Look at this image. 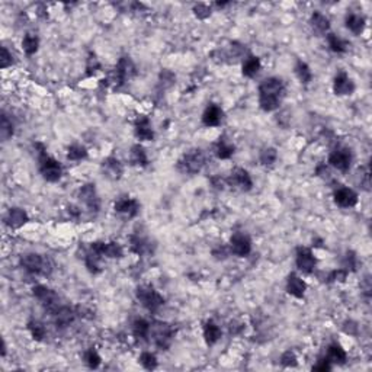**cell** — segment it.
I'll return each instance as SVG.
<instances>
[{
    "label": "cell",
    "instance_id": "cell-3",
    "mask_svg": "<svg viewBox=\"0 0 372 372\" xmlns=\"http://www.w3.org/2000/svg\"><path fill=\"white\" fill-rule=\"evenodd\" d=\"M22 268L28 270L29 273H43L50 275L52 270V263L48 258H44L38 253H26L21 258Z\"/></svg>",
    "mask_w": 372,
    "mask_h": 372
},
{
    "label": "cell",
    "instance_id": "cell-2",
    "mask_svg": "<svg viewBox=\"0 0 372 372\" xmlns=\"http://www.w3.org/2000/svg\"><path fill=\"white\" fill-rule=\"evenodd\" d=\"M205 165V154L201 148H193L185 153L178 162V170L182 173L195 174L201 172V169Z\"/></svg>",
    "mask_w": 372,
    "mask_h": 372
},
{
    "label": "cell",
    "instance_id": "cell-37",
    "mask_svg": "<svg viewBox=\"0 0 372 372\" xmlns=\"http://www.w3.org/2000/svg\"><path fill=\"white\" fill-rule=\"evenodd\" d=\"M87 157V150L80 144H73L70 146L67 150V159L73 160V162H79V160H83Z\"/></svg>",
    "mask_w": 372,
    "mask_h": 372
},
{
    "label": "cell",
    "instance_id": "cell-11",
    "mask_svg": "<svg viewBox=\"0 0 372 372\" xmlns=\"http://www.w3.org/2000/svg\"><path fill=\"white\" fill-rule=\"evenodd\" d=\"M227 183L240 190H250L251 186H253V181H251L249 172L244 170V169H240V167L234 169L230 174V178L227 179Z\"/></svg>",
    "mask_w": 372,
    "mask_h": 372
},
{
    "label": "cell",
    "instance_id": "cell-50",
    "mask_svg": "<svg viewBox=\"0 0 372 372\" xmlns=\"http://www.w3.org/2000/svg\"><path fill=\"white\" fill-rule=\"evenodd\" d=\"M356 329H358V326H355V323H352V321H346L343 326V330L347 335H356Z\"/></svg>",
    "mask_w": 372,
    "mask_h": 372
},
{
    "label": "cell",
    "instance_id": "cell-10",
    "mask_svg": "<svg viewBox=\"0 0 372 372\" xmlns=\"http://www.w3.org/2000/svg\"><path fill=\"white\" fill-rule=\"evenodd\" d=\"M230 251H233L234 254L244 258L251 251V242L247 234L236 233L230 239Z\"/></svg>",
    "mask_w": 372,
    "mask_h": 372
},
{
    "label": "cell",
    "instance_id": "cell-48",
    "mask_svg": "<svg viewBox=\"0 0 372 372\" xmlns=\"http://www.w3.org/2000/svg\"><path fill=\"white\" fill-rule=\"evenodd\" d=\"M99 69H101V64H99V61H97V58L95 57V54H90V57H89V60H87V70H89V74L95 73V71H97Z\"/></svg>",
    "mask_w": 372,
    "mask_h": 372
},
{
    "label": "cell",
    "instance_id": "cell-47",
    "mask_svg": "<svg viewBox=\"0 0 372 372\" xmlns=\"http://www.w3.org/2000/svg\"><path fill=\"white\" fill-rule=\"evenodd\" d=\"M331 369V362H330L327 358H323L320 359L317 364L312 366V371H320V372H326Z\"/></svg>",
    "mask_w": 372,
    "mask_h": 372
},
{
    "label": "cell",
    "instance_id": "cell-49",
    "mask_svg": "<svg viewBox=\"0 0 372 372\" xmlns=\"http://www.w3.org/2000/svg\"><path fill=\"white\" fill-rule=\"evenodd\" d=\"M212 254L216 256V259H225L228 256V249L225 246H218L217 249L212 250Z\"/></svg>",
    "mask_w": 372,
    "mask_h": 372
},
{
    "label": "cell",
    "instance_id": "cell-45",
    "mask_svg": "<svg viewBox=\"0 0 372 372\" xmlns=\"http://www.w3.org/2000/svg\"><path fill=\"white\" fill-rule=\"evenodd\" d=\"M347 277L346 269H336L330 273L327 277V282H333V281H339V282H343Z\"/></svg>",
    "mask_w": 372,
    "mask_h": 372
},
{
    "label": "cell",
    "instance_id": "cell-52",
    "mask_svg": "<svg viewBox=\"0 0 372 372\" xmlns=\"http://www.w3.org/2000/svg\"><path fill=\"white\" fill-rule=\"evenodd\" d=\"M212 183H214V186H216V188H218V189L221 188V189H223L224 181H223L221 178H214V179H212Z\"/></svg>",
    "mask_w": 372,
    "mask_h": 372
},
{
    "label": "cell",
    "instance_id": "cell-16",
    "mask_svg": "<svg viewBox=\"0 0 372 372\" xmlns=\"http://www.w3.org/2000/svg\"><path fill=\"white\" fill-rule=\"evenodd\" d=\"M115 211L121 212L127 217H135L140 212V204L137 199L130 198V197H121L115 202Z\"/></svg>",
    "mask_w": 372,
    "mask_h": 372
},
{
    "label": "cell",
    "instance_id": "cell-13",
    "mask_svg": "<svg viewBox=\"0 0 372 372\" xmlns=\"http://www.w3.org/2000/svg\"><path fill=\"white\" fill-rule=\"evenodd\" d=\"M135 74V66L131 61L130 57H122L118 61V66L115 69V79L118 80V85H124Z\"/></svg>",
    "mask_w": 372,
    "mask_h": 372
},
{
    "label": "cell",
    "instance_id": "cell-24",
    "mask_svg": "<svg viewBox=\"0 0 372 372\" xmlns=\"http://www.w3.org/2000/svg\"><path fill=\"white\" fill-rule=\"evenodd\" d=\"M260 67H262V63H260L259 57H254V55H249L244 63H243V76L246 77H254L258 73H259Z\"/></svg>",
    "mask_w": 372,
    "mask_h": 372
},
{
    "label": "cell",
    "instance_id": "cell-35",
    "mask_svg": "<svg viewBox=\"0 0 372 372\" xmlns=\"http://www.w3.org/2000/svg\"><path fill=\"white\" fill-rule=\"evenodd\" d=\"M13 124L12 121L8 118V115L3 112L2 113V122H0V135H2V140L6 141L9 140L12 135H13Z\"/></svg>",
    "mask_w": 372,
    "mask_h": 372
},
{
    "label": "cell",
    "instance_id": "cell-36",
    "mask_svg": "<svg viewBox=\"0 0 372 372\" xmlns=\"http://www.w3.org/2000/svg\"><path fill=\"white\" fill-rule=\"evenodd\" d=\"M122 254H124V250H122V246L120 243H115V242L105 243L104 256L116 259V258H122Z\"/></svg>",
    "mask_w": 372,
    "mask_h": 372
},
{
    "label": "cell",
    "instance_id": "cell-33",
    "mask_svg": "<svg viewBox=\"0 0 372 372\" xmlns=\"http://www.w3.org/2000/svg\"><path fill=\"white\" fill-rule=\"evenodd\" d=\"M327 43H329L330 50L333 52H345L347 50V43L343 41L342 38H339L336 34H329L327 35Z\"/></svg>",
    "mask_w": 372,
    "mask_h": 372
},
{
    "label": "cell",
    "instance_id": "cell-20",
    "mask_svg": "<svg viewBox=\"0 0 372 372\" xmlns=\"http://www.w3.org/2000/svg\"><path fill=\"white\" fill-rule=\"evenodd\" d=\"M28 221V214L22 208H10L5 216V224L10 228H21Z\"/></svg>",
    "mask_w": 372,
    "mask_h": 372
},
{
    "label": "cell",
    "instance_id": "cell-9",
    "mask_svg": "<svg viewBox=\"0 0 372 372\" xmlns=\"http://www.w3.org/2000/svg\"><path fill=\"white\" fill-rule=\"evenodd\" d=\"M79 198L85 204L89 211L97 212L101 208V199L97 197V192L93 183H87L85 186H82V189L79 190Z\"/></svg>",
    "mask_w": 372,
    "mask_h": 372
},
{
    "label": "cell",
    "instance_id": "cell-46",
    "mask_svg": "<svg viewBox=\"0 0 372 372\" xmlns=\"http://www.w3.org/2000/svg\"><path fill=\"white\" fill-rule=\"evenodd\" d=\"M356 265H358L356 254L354 251H347L346 256H345V268L350 269V270H355Z\"/></svg>",
    "mask_w": 372,
    "mask_h": 372
},
{
    "label": "cell",
    "instance_id": "cell-12",
    "mask_svg": "<svg viewBox=\"0 0 372 372\" xmlns=\"http://www.w3.org/2000/svg\"><path fill=\"white\" fill-rule=\"evenodd\" d=\"M295 263L298 269L304 272V273H311L314 268H316V258L312 254V251L307 247H298L297 249V259Z\"/></svg>",
    "mask_w": 372,
    "mask_h": 372
},
{
    "label": "cell",
    "instance_id": "cell-34",
    "mask_svg": "<svg viewBox=\"0 0 372 372\" xmlns=\"http://www.w3.org/2000/svg\"><path fill=\"white\" fill-rule=\"evenodd\" d=\"M28 329L31 331V336L35 339V340H43L45 338V335H47V329H45V326H44L41 321H36V320H32L28 323Z\"/></svg>",
    "mask_w": 372,
    "mask_h": 372
},
{
    "label": "cell",
    "instance_id": "cell-27",
    "mask_svg": "<svg viewBox=\"0 0 372 372\" xmlns=\"http://www.w3.org/2000/svg\"><path fill=\"white\" fill-rule=\"evenodd\" d=\"M204 338L208 345H216L217 342L221 339V329L217 326L214 321H207L204 326Z\"/></svg>",
    "mask_w": 372,
    "mask_h": 372
},
{
    "label": "cell",
    "instance_id": "cell-8",
    "mask_svg": "<svg viewBox=\"0 0 372 372\" xmlns=\"http://www.w3.org/2000/svg\"><path fill=\"white\" fill-rule=\"evenodd\" d=\"M329 163L340 172H347L352 165V153L349 148L339 147L333 150L329 156Z\"/></svg>",
    "mask_w": 372,
    "mask_h": 372
},
{
    "label": "cell",
    "instance_id": "cell-39",
    "mask_svg": "<svg viewBox=\"0 0 372 372\" xmlns=\"http://www.w3.org/2000/svg\"><path fill=\"white\" fill-rule=\"evenodd\" d=\"M140 364L148 371H153L157 368V358L151 352H143L140 356Z\"/></svg>",
    "mask_w": 372,
    "mask_h": 372
},
{
    "label": "cell",
    "instance_id": "cell-21",
    "mask_svg": "<svg viewBox=\"0 0 372 372\" xmlns=\"http://www.w3.org/2000/svg\"><path fill=\"white\" fill-rule=\"evenodd\" d=\"M307 289V284L304 282L300 277H297L295 273H291L286 279V291L288 294H291L295 298H303Z\"/></svg>",
    "mask_w": 372,
    "mask_h": 372
},
{
    "label": "cell",
    "instance_id": "cell-29",
    "mask_svg": "<svg viewBox=\"0 0 372 372\" xmlns=\"http://www.w3.org/2000/svg\"><path fill=\"white\" fill-rule=\"evenodd\" d=\"M295 74L298 76V79L301 80V83H304V85H308L312 80V73L310 67H308V64L301 60L298 61L297 66H295Z\"/></svg>",
    "mask_w": 372,
    "mask_h": 372
},
{
    "label": "cell",
    "instance_id": "cell-5",
    "mask_svg": "<svg viewBox=\"0 0 372 372\" xmlns=\"http://www.w3.org/2000/svg\"><path fill=\"white\" fill-rule=\"evenodd\" d=\"M40 172L43 174V178L48 182H57L60 181L61 174H63V169L61 165L52 157L45 154L44 147L40 151Z\"/></svg>",
    "mask_w": 372,
    "mask_h": 372
},
{
    "label": "cell",
    "instance_id": "cell-22",
    "mask_svg": "<svg viewBox=\"0 0 372 372\" xmlns=\"http://www.w3.org/2000/svg\"><path fill=\"white\" fill-rule=\"evenodd\" d=\"M51 314L54 316V321H55L57 327H67L76 319V312L73 311L70 307H58Z\"/></svg>",
    "mask_w": 372,
    "mask_h": 372
},
{
    "label": "cell",
    "instance_id": "cell-51",
    "mask_svg": "<svg viewBox=\"0 0 372 372\" xmlns=\"http://www.w3.org/2000/svg\"><path fill=\"white\" fill-rule=\"evenodd\" d=\"M364 288H365V294L369 297V295H371V281H369V277L365 278Z\"/></svg>",
    "mask_w": 372,
    "mask_h": 372
},
{
    "label": "cell",
    "instance_id": "cell-4",
    "mask_svg": "<svg viewBox=\"0 0 372 372\" xmlns=\"http://www.w3.org/2000/svg\"><path fill=\"white\" fill-rule=\"evenodd\" d=\"M174 333H176V330L170 324L157 321V323H153V326L150 324V333H148V336L151 335L153 342L156 343V346L166 350L167 347L170 346V343H172V340L174 338Z\"/></svg>",
    "mask_w": 372,
    "mask_h": 372
},
{
    "label": "cell",
    "instance_id": "cell-19",
    "mask_svg": "<svg viewBox=\"0 0 372 372\" xmlns=\"http://www.w3.org/2000/svg\"><path fill=\"white\" fill-rule=\"evenodd\" d=\"M223 120V109L216 104H209L202 115V122L205 127H218Z\"/></svg>",
    "mask_w": 372,
    "mask_h": 372
},
{
    "label": "cell",
    "instance_id": "cell-15",
    "mask_svg": "<svg viewBox=\"0 0 372 372\" xmlns=\"http://www.w3.org/2000/svg\"><path fill=\"white\" fill-rule=\"evenodd\" d=\"M335 202L342 208H352L358 204V193L350 188H339L335 190Z\"/></svg>",
    "mask_w": 372,
    "mask_h": 372
},
{
    "label": "cell",
    "instance_id": "cell-6",
    "mask_svg": "<svg viewBox=\"0 0 372 372\" xmlns=\"http://www.w3.org/2000/svg\"><path fill=\"white\" fill-rule=\"evenodd\" d=\"M135 295L141 305L151 312H156L165 304V298L151 286H139Z\"/></svg>",
    "mask_w": 372,
    "mask_h": 372
},
{
    "label": "cell",
    "instance_id": "cell-44",
    "mask_svg": "<svg viewBox=\"0 0 372 372\" xmlns=\"http://www.w3.org/2000/svg\"><path fill=\"white\" fill-rule=\"evenodd\" d=\"M193 12H195V15H197L199 19H207V17H209V15H211V8H209L208 5L199 3V5H197V6L193 8Z\"/></svg>",
    "mask_w": 372,
    "mask_h": 372
},
{
    "label": "cell",
    "instance_id": "cell-17",
    "mask_svg": "<svg viewBox=\"0 0 372 372\" xmlns=\"http://www.w3.org/2000/svg\"><path fill=\"white\" fill-rule=\"evenodd\" d=\"M102 173L106 176L108 179L112 181H118L121 179L122 173H124V167H122L121 162L115 157H108L106 160L102 162Z\"/></svg>",
    "mask_w": 372,
    "mask_h": 372
},
{
    "label": "cell",
    "instance_id": "cell-23",
    "mask_svg": "<svg viewBox=\"0 0 372 372\" xmlns=\"http://www.w3.org/2000/svg\"><path fill=\"white\" fill-rule=\"evenodd\" d=\"M310 25H311L312 31L317 34H324L329 31L330 21L329 17L324 16L321 12H314L310 17Z\"/></svg>",
    "mask_w": 372,
    "mask_h": 372
},
{
    "label": "cell",
    "instance_id": "cell-31",
    "mask_svg": "<svg viewBox=\"0 0 372 372\" xmlns=\"http://www.w3.org/2000/svg\"><path fill=\"white\" fill-rule=\"evenodd\" d=\"M38 45H40V40H38L36 35L26 34L22 40V48L28 55H32L38 51Z\"/></svg>",
    "mask_w": 372,
    "mask_h": 372
},
{
    "label": "cell",
    "instance_id": "cell-28",
    "mask_svg": "<svg viewBox=\"0 0 372 372\" xmlns=\"http://www.w3.org/2000/svg\"><path fill=\"white\" fill-rule=\"evenodd\" d=\"M131 162L137 166H147L148 159L143 146L135 144V146L131 147Z\"/></svg>",
    "mask_w": 372,
    "mask_h": 372
},
{
    "label": "cell",
    "instance_id": "cell-38",
    "mask_svg": "<svg viewBox=\"0 0 372 372\" xmlns=\"http://www.w3.org/2000/svg\"><path fill=\"white\" fill-rule=\"evenodd\" d=\"M83 359H85V362H86V365L90 369H96L101 365V361H102L99 354L96 352V349H93V347L87 349L86 352H85V355H83Z\"/></svg>",
    "mask_w": 372,
    "mask_h": 372
},
{
    "label": "cell",
    "instance_id": "cell-30",
    "mask_svg": "<svg viewBox=\"0 0 372 372\" xmlns=\"http://www.w3.org/2000/svg\"><path fill=\"white\" fill-rule=\"evenodd\" d=\"M217 156L223 160H227L234 154V146L231 143H228L225 139H220L218 144H217V150H216Z\"/></svg>",
    "mask_w": 372,
    "mask_h": 372
},
{
    "label": "cell",
    "instance_id": "cell-26",
    "mask_svg": "<svg viewBox=\"0 0 372 372\" xmlns=\"http://www.w3.org/2000/svg\"><path fill=\"white\" fill-rule=\"evenodd\" d=\"M345 24H346V28L350 32L359 35L362 34V31H364L365 28V17L362 15H358V13H349L346 16Z\"/></svg>",
    "mask_w": 372,
    "mask_h": 372
},
{
    "label": "cell",
    "instance_id": "cell-7",
    "mask_svg": "<svg viewBox=\"0 0 372 372\" xmlns=\"http://www.w3.org/2000/svg\"><path fill=\"white\" fill-rule=\"evenodd\" d=\"M32 294H34L35 298L43 304L44 307H45L50 312L55 311V310L60 307V298H58V295L55 294L52 289L47 288V286L44 285L34 286V288H32Z\"/></svg>",
    "mask_w": 372,
    "mask_h": 372
},
{
    "label": "cell",
    "instance_id": "cell-25",
    "mask_svg": "<svg viewBox=\"0 0 372 372\" xmlns=\"http://www.w3.org/2000/svg\"><path fill=\"white\" fill-rule=\"evenodd\" d=\"M327 359H329L330 362H333V364H345L347 359V355L346 352H345V349L338 345V343H331L329 347H327V356H326Z\"/></svg>",
    "mask_w": 372,
    "mask_h": 372
},
{
    "label": "cell",
    "instance_id": "cell-42",
    "mask_svg": "<svg viewBox=\"0 0 372 372\" xmlns=\"http://www.w3.org/2000/svg\"><path fill=\"white\" fill-rule=\"evenodd\" d=\"M13 63V57L12 54L9 52V50L6 47H2V55H0V67L2 69H6L9 66H12Z\"/></svg>",
    "mask_w": 372,
    "mask_h": 372
},
{
    "label": "cell",
    "instance_id": "cell-41",
    "mask_svg": "<svg viewBox=\"0 0 372 372\" xmlns=\"http://www.w3.org/2000/svg\"><path fill=\"white\" fill-rule=\"evenodd\" d=\"M131 249L139 254H143L144 251L148 250V243L141 237H131Z\"/></svg>",
    "mask_w": 372,
    "mask_h": 372
},
{
    "label": "cell",
    "instance_id": "cell-18",
    "mask_svg": "<svg viewBox=\"0 0 372 372\" xmlns=\"http://www.w3.org/2000/svg\"><path fill=\"white\" fill-rule=\"evenodd\" d=\"M134 127H135L134 128L135 137L141 141H151L154 139V131L151 128V124H150V120L147 116H144V115L139 116Z\"/></svg>",
    "mask_w": 372,
    "mask_h": 372
},
{
    "label": "cell",
    "instance_id": "cell-1",
    "mask_svg": "<svg viewBox=\"0 0 372 372\" xmlns=\"http://www.w3.org/2000/svg\"><path fill=\"white\" fill-rule=\"evenodd\" d=\"M285 96V85L281 79H265L259 86V105L265 112H272L279 108Z\"/></svg>",
    "mask_w": 372,
    "mask_h": 372
},
{
    "label": "cell",
    "instance_id": "cell-40",
    "mask_svg": "<svg viewBox=\"0 0 372 372\" xmlns=\"http://www.w3.org/2000/svg\"><path fill=\"white\" fill-rule=\"evenodd\" d=\"M277 150L273 147H268V148H263L262 151H260V162H262V165L265 166H269L272 165V163H275V160H277Z\"/></svg>",
    "mask_w": 372,
    "mask_h": 372
},
{
    "label": "cell",
    "instance_id": "cell-43",
    "mask_svg": "<svg viewBox=\"0 0 372 372\" xmlns=\"http://www.w3.org/2000/svg\"><path fill=\"white\" fill-rule=\"evenodd\" d=\"M281 364L284 366H297V356L292 350H286L284 355L281 356Z\"/></svg>",
    "mask_w": 372,
    "mask_h": 372
},
{
    "label": "cell",
    "instance_id": "cell-32",
    "mask_svg": "<svg viewBox=\"0 0 372 372\" xmlns=\"http://www.w3.org/2000/svg\"><path fill=\"white\" fill-rule=\"evenodd\" d=\"M132 331H134V336L140 339L148 338V333H150V323L146 321L144 319H137L132 324Z\"/></svg>",
    "mask_w": 372,
    "mask_h": 372
},
{
    "label": "cell",
    "instance_id": "cell-14",
    "mask_svg": "<svg viewBox=\"0 0 372 372\" xmlns=\"http://www.w3.org/2000/svg\"><path fill=\"white\" fill-rule=\"evenodd\" d=\"M354 90H355V85H354L352 79L349 77L345 71L338 73L333 82V92L339 96H346L352 95Z\"/></svg>",
    "mask_w": 372,
    "mask_h": 372
}]
</instances>
